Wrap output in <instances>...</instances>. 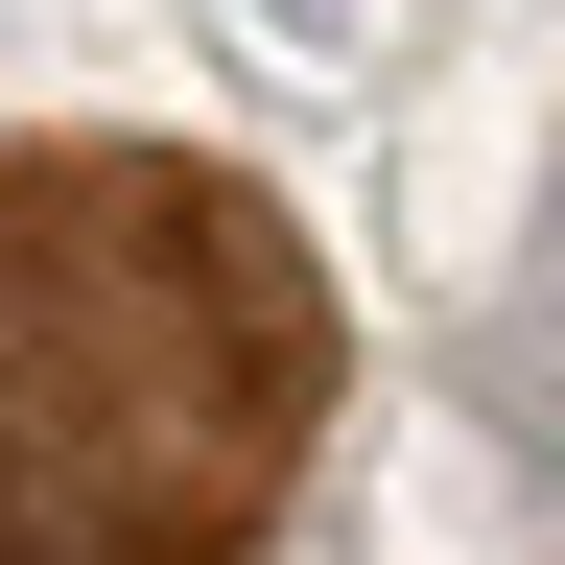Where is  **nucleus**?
Masks as SVG:
<instances>
[{
	"mask_svg": "<svg viewBox=\"0 0 565 565\" xmlns=\"http://www.w3.org/2000/svg\"><path fill=\"white\" fill-rule=\"evenodd\" d=\"M307 424V236L189 141H24V565H212Z\"/></svg>",
	"mask_w": 565,
	"mask_h": 565,
	"instance_id": "obj_1",
	"label": "nucleus"
}]
</instances>
